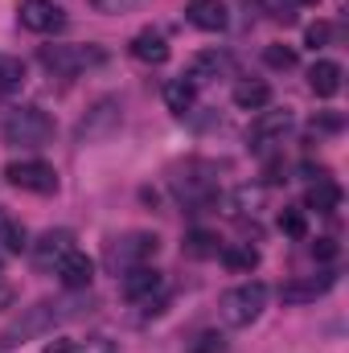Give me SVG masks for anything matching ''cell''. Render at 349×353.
<instances>
[{
  "label": "cell",
  "instance_id": "cell-1",
  "mask_svg": "<svg viewBox=\"0 0 349 353\" xmlns=\"http://www.w3.org/2000/svg\"><path fill=\"white\" fill-rule=\"evenodd\" d=\"M79 312H83V308H79L74 300H37L33 308H25L17 321H8V325L0 329V353L17 350V345H25V341H33V337L54 333L58 325L74 321Z\"/></svg>",
  "mask_w": 349,
  "mask_h": 353
},
{
  "label": "cell",
  "instance_id": "cell-2",
  "mask_svg": "<svg viewBox=\"0 0 349 353\" xmlns=\"http://www.w3.org/2000/svg\"><path fill=\"white\" fill-rule=\"evenodd\" d=\"M263 308H267V283H259V279L239 283V288H230V292L218 300V312H222V321H226L230 329L255 325L263 316Z\"/></svg>",
  "mask_w": 349,
  "mask_h": 353
},
{
  "label": "cell",
  "instance_id": "cell-3",
  "mask_svg": "<svg viewBox=\"0 0 349 353\" xmlns=\"http://www.w3.org/2000/svg\"><path fill=\"white\" fill-rule=\"evenodd\" d=\"M54 136V119L41 107H12L4 119V144L17 148H41Z\"/></svg>",
  "mask_w": 349,
  "mask_h": 353
},
{
  "label": "cell",
  "instance_id": "cell-4",
  "mask_svg": "<svg viewBox=\"0 0 349 353\" xmlns=\"http://www.w3.org/2000/svg\"><path fill=\"white\" fill-rule=\"evenodd\" d=\"M123 128V107H119V99H99L94 107H87V115L79 119V128H74V144H107L115 132Z\"/></svg>",
  "mask_w": 349,
  "mask_h": 353
},
{
  "label": "cell",
  "instance_id": "cell-5",
  "mask_svg": "<svg viewBox=\"0 0 349 353\" xmlns=\"http://www.w3.org/2000/svg\"><path fill=\"white\" fill-rule=\"evenodd\" d=\"M37 62L54 74H79V70H90V66H103L107 62V50L103 46H41L37 50Z\"/></svg>",
  "mask_w": 349,
  "mask_h": 353
},
{
  "label": "cell",
  "instance_id": "cell-6",
  "mask_svg": "<svg viewBox=\"0 0 349 353\" xmlns=\"http://www.w3.org/2000/svg\"><path fill=\"white\" fill-rule=\"evenodd\" d=\"M157 251H161V239H157V234L132 230V234H123V239H115V243L107 247V263L115 267V271H128V267L148 263Z\"/></svg>",
  "mask_w": 349,
  "mask_h": 353
},
{
  "label": "cell",
  "instance_id": "cell-7",
  "mask_svg": "<svg viewBox=\"0 0 349 353\" xmlns=\"http://www.w3.org/2000/svg\"><path fill=\"white\" fill-rule=\"evenodd\" d=\"M8 185H17V189H25V193H54L58 189V173H54V165H46V161H12L8 169Z\"/></svg>",
  "mask_w": 349,
  "mask_h": 353
},
{
  "label": "cell",
  "instance_id": "cell-8",
  "mask_svg": "<svg viewBox=\"0 0 349 353\" xmlns=\"http://www.w3.org/2000/svg\"><path fill=\"white\" fill-rule=\"evenodd\" d=\"M70 251H74V234L70 230H46L37 243H29V259H33V267L41 275H50Z\"/></svg>",
  "mask_w": 349,
  "mask_h": 353
},
{
  "label": "cell",
  "instance_id": "cell-9",
  "mask_svg": "<svg viewBox=\"0 0 349 353\" xmlns=\"http://www.w3.org/2000/svg\"><path fill=\"white\" fill-rule=\"evenodd\" d=\"M17 17H21V25L33 29V33H54V29L62 25V8H58L54 0H21Z\"/></svg>",
  "mask_w": 349,
  "mask_h": 353
},
{
  "label": "cell",
  "instance_id": "cell-10",
  "mask_svg": "<svg viewBox=\"0 0 349 353\" xmlns=\"http://www.w3.org/2000/svg\"><path fill=\"white\" fill-rule=\"evenodd\" d=\"M161 283H165V275H161L157 267L140 263V267H128V271H123L119 292H123L128 300H152V296L161 292Z\"/></svg>",
  "mask_w": 349,
  "mask_h": 353
},
{
  "label": "cell",
  "instance_id": "cell-11",
  "mask_svg": "<svg viewBox=\"0 0 349 353\" xmlns=\"http://www.w3.org/2000/svg\"><path fill=\"white\" fill-rule=\"evenodd\" d=\"M54 275H58V283L66 292H87L90 279H94V259H87L83 251H70L62 263L54 267Z\"/></svg>",
  "mask_w": 349,
  "mask_h": 353
},
{
  "label": "cell",
  "instance_id": "cell-12",
  "mask_svg": "<svg viewBox=\"0 0 349 353\" xmlns=\"http://www.w3.org/2000/svg\"><path fill=\"white\" fill-rule=\"evenodd\" d=\"M185 17H189V25H197L201 33H222V29L230 25L226 0H189Z\"/></svg>",
  "mask_w": 349,
  "mask_h": 353
},
{
  "label": "cell",
  "instance_id": "cell-13",
  "mask_svg": "<svg viewBox=\"0 0 349 353\" xmlns=\"http://www.w3.org/2000/svg\"><path fill=\"white\" fill-rule=\"evenodd\" d=\"M288 128H292V111H288V107H279V111H267V107H263L259 115H255V123H251V132H247V140H251L255 148H263V144L279 140Z\"/></svg>",
  "mask_w": 349,
  "mask_h": 353
},
{
  "label": "cell",
  "instance_id": "cell-14",
  "mask_svg": "<svg viewBox=\"0 0 349 353\" xmlns=\"http://www.w3.org/2000/svg\"><path fill=\"white\" fill-rule=\"evenodd\" d=\"M128 50H132V58L144 62V66H165V62H169V41H165L157 29H140Z\"/></svg>",
  "mask_w": 349,
  "mask_h": 353
},
{
  "label": "cell",
  "instance_id": "cell-15",
  "mask_svg": "<svg viewBox=\"0 0 349 353\" xmlns=\"http://www.w3.org/2000/svg\"><path fill=\"white\" fill-rule=\"evenodd\" d=\"M222 74H230V54H222V50H201V54H193V62H189V83H210V79H222Z\"/></svg>",
  "mask_w": 349,
  "mask_h": 353
},
{
  "label": "cell",
  "instance_id": "cell-16",
  "mask_svg": "<svg viewBox=\"0 0 349 353\" xmlns=\"http://www.w3.org/2000/svg\"><path fill=\"white\" fill-rule=\"evenodd\" d=\"M333 283H337L333 271H325L321 279H296V283H283V288H279V300H283V304H308V300L325 296Z\"/></svg>",
  "mask_w": 349,
  "mask_h": 353
},
{
  "label": "cell",
  "instance_id": "cell-17",
  "mask_svg": "<svg viewBox=\"0 0 349 353\" xmlns=\"http://www.w3.org/2000/svg\"><path fill=\"white\" fill-rule=\"evenodd\" d=\"M337 205H341V185H337L333 176H321V181H312V185H308V193H304V210L333 214Z\"/></svg>",
  "mask_w": 349,
  "mask_h": 353
},
{
  "label": "cell",
  "instance_id": "cell-18",
  "mask_svg": "<svg viewBox=\"0 0 349 353\" xmlns=\"http://www.w3.org/2000/svg\"><path fill=\"white\" fill-rule=\"evenodd\" d=\"M341 79H346V70L337 66V62H329V58H321L312 70H308V87L317 99H333L337 90H341Z\"/></svg>",
  "mask_w": 349,
  "mask_h": 353
},
{
  "label": "cell",
  "instance_id": "cell-19",
  "mask_svg": "<svg viewBox=\"0 0 349 353\" xmlns=\"http://www.w3.org/2000/svg\"><path fill=\"white\" fill-rule=\"evenodd\" d=\"M271 103V87L263 83V79H243V83H235V107H243V111H263Z\"/></svg>",
  "mask_w": 349,
  "mask_h": 353
},
{
  "label": "cell",
  "instance_id": "cell-20",
  "mask_svg": "<svg viewBox=\"0 0 349 353\" xmlns=\"http://www.w3.org/2000/svg\"><path fill=\"white\" fill-rule=\"evenodd\" d=\"M181 251H185V259H214L222 251V239L214 230H189L185 243H181Z\"/></svg>",
  "mask_w": 349,
  "mask_h": 353
},
{
  "label": "cell",
  "instance_id": "cell-21",
  "mask_svg": "<svg viewBox=\"0 0 349 353\" xmlns=\"http://www.w3.org/2000/svg\"><path fill=\"white\" fill-rule=\"evenodd\" d=\"M218 255H222V263L230 267L235 275H251V271L259 267V251H255L251 243H230V247H222Z\"/></svg>",
  "mask_w": 349,
  "mask_h": 353
},
{
  "label": "cell",
  "instance_id": "cell-22",
  "mask_svg": "<svg viewBox=\"0 0 349 353\" xmlns=\"http://www.w3.org/2000/svg\"><path fill=\"white\" fill-rule=\"evenodd\" d=\"M193 99H197V90H193L189 79H173V83L165 87V103H169L173 115H189V111H193Z\"/></svg>",
  "mask_w": 349,
  "mask_h": 353
},
{
  "label": "cell",
  "instance_id": "cell-23",
  "mask_svg": "<svg viewBox=\"0 0 349 353\" xmlns=\"http://www.w3.org/2000/svg\"><path fill=\"white\" fill-rule=\"evenodd\" d=\"M263 185H239L230 193V214H259L263 210Z\"/></svg>",
  "mask_w": 349,
  "mask_h": 353
},
{
  "label": "cell",
  "instance_id": "cell-24",
  "mask_svg": "<svg viewBox=\"0 0 349 353\" xmlns=\"http://www.w3.org/2000/svg\"><path fill=\"white\" fill-rule=\"evenodd\" d=\"M21 83H25V62L0 54V90H12V87H21Z\"/></svg>",
  "mask_w": 349,
  "mask_h": 353
},
{
  "label": "cell",
  "instance_id": "cell-25",
  "mask_svg": "<svg viewBox=\"0 0 349 353\" xmlns=\"http://www.w3.org/2000/svg\"><path fill=\"white\" fill-rule=\"evenodd\" d=\"M263 62H267L271 70H292V66H296V50H288V46H267V50H263Z\"/></svg>",
  "mask_w": 349,
  "mask_h": 353
},
{
  "label": "cell",
  "instance_id": "cell-26",
  "mask_svg": "<svg viewBox=\"0 0 349 353\" xmlns=\"http://www.w3.org/2000/svg\"><path fill=\"white\" fill-rule=\"evenodd\" d=\"M279 230H283L288 239H304V234H308V222H304L300 210H283V214H279Z\"/></svg>",
  "mask_w": 349,
  "mask_h": 353
},
{
  "label": "cell",
  "instance_id": "cell-27",
  "mask_svg": "<svg viewBox=\"0 0 349 353\" xmlns=\"http://www.w3.org/2000/svg\"><path fill=\"white\" fill-rule=\"evenodd\" d=\"M4 251H12V255H21V251H29V234H25V226H17V222H8V230H4Z\"/></svg>",
  "mask_w": 349,
  "mask_h": 353
},
{
  "label": "cell",
  "instance_id": "cell-28",
  "mask_svg": "<svg viewBox=\"0 0 349 353\" xmlns=\"http://www.w3.org/2000/svg\"><path fill=\"white\" fill-rule=\"evenodd\" d=\"M329 33H333V29H329L325 21H317V25H308V29H304V41H308L312 50H321V46H329Z\"/></svg>",
  "mask_w": 349,
  "mask_h": 353
},
{
  "label": "cell",
  "instance_id": "cell-29",
  "mask_svg": "<svg viewBox=\"0 0 349 353\" xmlns=\"http://www.w3.org/2000/svg\"><path fill=\"white\" fill-rule=\"evenodd\" d=\"M312 255H317L321 263H333V259L341 255V247H337V239H317V243H312Z\"/></svg>",
  "mask_w": 349,
  "mask_h": 353
},
{
  "label": "cell",
  "instance_id": "cell-30",
  "mask_svg": "<svg viewBox=\"0 0 349 353\" xmlns=\"http://www.w3.org/2000/svg\"><path fill=\"white\" fill-rule=\"evenodd\" d=\"M263 4L271 8V17H275V21H283V25H292V21H296V12H292V8H296V0H263Z\"/></svg>",
  "mask_w": 349,
  "mask_h": 353
},
{
  "label": "cell",
  "instance_id": "cell-31",
  "mask_svg": "<svg viewBox=\"0 0 349 353\" xmlns=\"http://www.w3.org/2000/svg\"><path fill=\"white\" fill-rule=\"evenodd\" d=\"M74 353H119V350H115V341H107V337H87L83 345H74Z\"/></svg>",
  "mask_w": 349,
  "mask_h": 353
},
{
  "label": "cell",
  "instance_id": "cell-32",
  "mask_svg": "<svg viewBox=\"0 0 349 353\" xmlns=\"http://www.w3.org/2000/svg\"><path fill=\"white\" fill-rule=\"evenodd\" d=\"M99 12H128V8H136V4H144V0H90Z\"/></svg>",
  "mask_w": 349,
  "mask_h": 353
},
{
  "label": "cell",
  "instance_id": "cell-33",
  "mask_svg": "<svg viewBox=\"0 0 349 353\" xmlns=\"http://www.w3.org/2000/svg\"><path fill=\"white\" fill-rule=\"evenodd\" d=\"M214 350H222V333H201L189 353H214Z\"/></svg>",
  "mask_w": 349,
  "mask_h": 353
},
{
  "label": "cell",
  "instance_id": "cell-34",
  "mask_svg": "<svg viewBox=\"0 0 349 353\" xmlns=\"http://www.w3.org/2000/svg\"><path fill=\"white\" fill-rule=\"evenodd\" d=\"M341 123H346L341 115H317L312 119V128H321V132H341Z\"/></svg>",
  "mask_w": 349,
  "mask_h": 353
},
{
  "label": "cell",
  "instance_id": "cell-35",
  "mask_svg": "<svg viewBox=\"0 0 349 353\" xmlns=\"http://www.w3.org/2000/svg\"><path fill=\"white\" fill-rule=\"evenodd\" d=\"M41 353H74V341H66V337H58V341H50Z\"/></svg>",
  "mask_w": 349,
  "mask_h": 353
},
{
  "label": "cell",
  "instance_id": "cell-36",
  "mask_svg": "<svg viewBox=\"0 0 349 353\" xmlns=\"http://www.w3.org/2000/svg\"><path fill=\"white\" fill-rule=\"evenodd\" d=\"M12 304V288L8 283H0V308H8Z\"/></svg>",
  "mask_w": 349,
  "mask_h": 353
},
{
  "label": "cell",
  "instance_id": "cell-37",
  "mask_svg": "<svg viewBox=\"0 0 349 353\" xmlns=\"http://www.w3.org/2000/svg\"><path fill=\"white\" fill-rule=\"evenodd\" d=\"M8 222H12V218H8V214L0 210V239H4V230H8Z\"/></svg>",
  "mask_w": 349,
  "mask_h": 353
},
{
  "label": "cell",
  "instance_id": "cell-38",
  "mask_svg": "<svg viewBox=\"0 0 349 353\" xmlns=\"http://www.w3.org/2000/svg\"><path fill=\"white\" fill-rule=\"evenodd\" d=\"M296 4H317V0H296Z\"/></svg>",
  "mask_w": 349,
  "mask_h": 353
}]
</instances>
